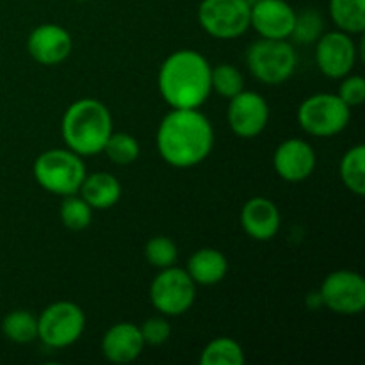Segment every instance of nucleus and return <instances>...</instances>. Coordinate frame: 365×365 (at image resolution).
<instances>
[{"label": "nucleus", "instance_id": "obj_19", "mask_svg": "<svg viewBox=\"0 0 365 365\" xmlns=\"http://www.w3.org/2000/svg\"><path fill=\"white\" fill-rule=\"evenodd\" d=\"M78 195L89 203L93 210H107L120 202L121 184L113 173L96 171V173L86 175Z\"/></svg>", "mask_w": 365, "mask_h": 365}, {"label": "nucleus", "instance_id": "obj_7", "mask_svg": "<svg viewBox=\"0 0 365 365\" xmlns=\"http://www.w3.org/2000/svg\"><path fill=\"white\" fill-rule=\"evenodd\" d=\"M150 302L160 316L178 317L195 305L196 284L187 271L177 266L159 269L150 284Z\"/></svg>", "mask_w": 365, "mask_h": 365}, {"label": "nucleus", "instance_id": "obj_9", "mask_svg": "<svg viewBox=\"0 0 365 365\" xmlns=\"http://www.w3.org/2000/svg\"><path fill=\"white\" fill-rule=\"evenodd\" d=\"M250 0H202L198 7L200 27L216 39H235L250 29Z\"/></svg>", "mask_w": 365, "mask_h": 365}, {"label": "nucleus", "instance_id": "obj_6", "mask_svg": "<svg viewBox=\"0 0 365 365\" xmlns=\"http://www.w3.org/2000/svg\"><path fill=\"white\" fill-rule=\"evenodd\" d=\"M351 121V107L346 106L337 93H316L298 107V123L312 138H334Z\"/></svg>", "mask_w": 365, "mask_h": 365}, {"label": "nucleus", "instance_id": "obj_24", "mask_svg": "<svg viewBox=\"0 0 365 365\" xmlns=\"http://www.w3.org/2000/svg\"><path fill=\"white\" fill-rule=\"evenodd\" d=\"M61 223L68 228V230L81 232L91 225L93 221V209L89 203L82 198L81 195H70L64 196L63 203L59 209Z\"/></svg>", "mask_w": 365, "mask_h": 365}, {"label": "nucleus", "instance_id": "obj_30", "mask_svg": "<svg viewBox=\"0 0 365 365\" xmlns=\"http://www.w3.org/2000/svg\"><path fill=\"white\" fill-rule=\"evenodd\" d=\"M145 346H163L171 337V324L166 317H150L139 327Z\"/></svg>", "mask_w": 365, "mask_h": 365}, {"label": "nucleus", "instance_id": "obj_10", "mask_svg": "<svg viewBox=\"0 0 365 365\" xmlns=\"http://www.w3.org/2000/svg\"><path fill=\"white\" fill-rule=\"evenodd\" d=\"M317 294L321 305L339 316H359L365 310V280L356 271H334L324 278Z\"/></svg>", "mask_w": 365, "mask_h": 365}, {"label": "nucleus", "instance_id": "obj_31", "mask_svg": "<svg viewBox=\"0 0 365 365\" xmlns=\"http://www.w3.org/2000/svg\"><path fill=\"white\" fill-rule=\"evenodd\" d=\"M75 2H88V0H75Z\"/></svg>", "mask_w": 365, "mask_h": 365}, {"label": "nucleus", "instance_id": "obj_13", "mask_svg": "<svg viewBox=\"0 0 365 365\" xmlns=\"http://www.w3.org/2000/svg\"><path fill=\"white\" fill-rule=\"evenodd\" d=\"M317 166V155L309 141L299 138L285 139L273 153V168L282 180L289 184H299L314 173Z\"/></svg>", "mask_w": 365, "mask_h": 365}, {"label": "nucleus", "instance_id": "obj_4", "mask_svg": "<svg viewBox=\"0 0 365 365\" xmlns=\"http://www.w3.org/2000/svg\"><path fill=\"white\" fill-rule=\"evenodd\" d=\"M32 175L39 187L64 198L77 195L88 173L81 155L70 148H52L36 157Z\"/></svg>", "mask_w": 365, "mask_h": 365}, {"label": "nucleus", "instance_id": "obj_23", "mask_svg": "<svg viewBox=\"0 0 365 365\" xmlns=\"http://www.w3.org/2000/svg\"><path fill=\"white\" fill-rule=\"evenodd\" d=\"M2 334L14 344H31L38 339V317L27 310H13L2 319Z\"/></svg>", "mask_w": 365, "mask_h": 365}, {"label": "nucleus", "instance_id": "obj_5", "mask_svg": "<svg viewBox=\"0 0 365 365\" xmlns=\"http://www.w3.org/2000/svg\"><path fill=\"white\" fill-rule=\"evenodd\" d=\"M298 52L289 39L260 38L246 50V66L250 73L266 86H280L294 75Z\"/></svg>", "mask_w": 365, "mask_h": 365}, {"label": "nucleus", "instance_id": "obj_1", "mask_svg": "<svg viewBox=\"0 0 365 365\" xmlns=\"http://www.w3.org/2000/svg\"><path fill=\"white\" fill-rule=\"evenodd\" d=\"M157 152L171 168L202 164L214 148V127L200 109H171L157 128Z\"/></svg>", "mask_w": 365, "mask_h": 365}, {"label": "nucleus", "instance_id": "obj_28", "mask_svg": "<svg viewBox=\"0 0 365 365\" xmlns=\"http://www.w3.org/2000/svg\"><path fill=\"white\" fill-rule=\"evenodd\" d=\"M324 31V20L319 11L305 9L303 13H296L294 29L291 38L302 45H310L321 38Z\"/></svg>", "mask_w": 365, "mask_h": 365}, {"label": "nucleus", "instance_id": "obj_8", "mask_svg": "<svg viewBox=\"0 0 365 365\" xmlns=\"http://www.w3.org/2000/svg\"><path fill=\"white\" fill-rule=\"evenodd\" d=\"M86 330V314L77 303H50L38 317V339L50 349L73 346Z\"/></svg>", "mask_w": 365, "mask_h": 365}, {"label": "nucleus", "instance_id": "obj_15", "mask_svg": "<svg viewBox=\"0 0 365 365\" xmlns=\"http://www.w3.org/2000/svg\"><path fill=\"white\" fill-rule=\"evenodd\" d=\"M296 21V11L285 0H255L252 4L250 27L266 39H289Z\"/></svg>", "mask_w": 365, "mask_h": 365}, {"label": "nucleus", "instance_id": "obj_29", "mask_svg": "<svg viewBox=\"0 0 365 365\" xmlns=\"http://www.w3.org/2000/svg\"><path fill=\"white\" fill-rule=\"evenodd\" d=\"M337 95L348 107L362 106L365 102V81L362 75L348 73L342 77Z\"/></svg>", "mask_w": 365, "mask_h": 365}, {"label": "nucleus", "instance_id": "obj_3", "mask_svg": "<svg viewBox=\"0 0 365 365\" xmlns=\"http://www.w3.org/2000/svg\"><path fill=\"white\" fill-rule=\"evenodd\" d=\"M113 132V114L109 107L95 98H81L73 102L64 110L61 120L64 145L81 157L102 153Z\"/></svg>", "mask_w": 365, "mask_h": 365}, {"label": "nucleus", "instance_id": "obj_21", "mask_svg": "<svg viewBox=\"0 0 365 365\" xmlns=\"http://www.w3.org/2000/svg\"><path fill=\"white\" fill-rule=\"evenodd\" d=\"M342 184L353 195H365V146L355 145L342 155L339 166Z\"/></svg>", "mask_w": 365, "mask_h": 365}, {"label": "nucleus", "instance_id": "obj_25", "mask_svg": "<svg viewBox=\"0 0 365 365\" xmlns=\"http://www.w3.org/2000/svg\"><path fill=\"white\" fill-rule=\"evenodd\" d=\"M210 89L223 98L230 100L245 89V77L234 64H216L210 68Z\"/></svg>", "mask_w": 365, "mask_h": 365}, {"label": "nucleus", "instance_id": "obj_16", "mask_svg": "<svg viewBox=\"0 0 365 365\" xmlns=\"http://www.w3.org/2000/svg\"><path fill=\"white\" fill-rule=\"evenodd\" d=\"M241 227L253 241L266 242L274 239L282 227V216L277 203L264 196L250 198L241 209Z\"/></svg>", "mask_w": 365, "mask_h": 365}, {"label": "nucleus", "instance_id": "obj_17", "mask_svg": "<svg viewBox=\"0 0 365 365\" xmlns=\"http://www.w3.org/2000/svg\"><path fill=\"white\" fill-rule=\"evenodd\" d=\"M103 359L113 364H130L141 356L145 349V341H143L141 330L138 324L116 323L103 334L102 342H100Z\"/></svg>", "mask_w": 365, "mask_h": 365}, {"label": "nucleus", "instance_id": "obj_2", "mask_svg": "<svg viewBox=\"0 0 365 365\" xmlns=\"http://www.w3.org/2000/svg\"><path fill=\"white\" fill-rule=\"evenodd\" d=\"M210 64L191 48L175 50L163 61L157 75L160 96L171 109H200L209 100Z\"/></svg>", "mask_w": 365, "mask_h": 365}, {"label": "nucleus", "instance_id": "obj_14", "mask_svg": "<svg viewBox=\"0 0 365 365\" xmlns=\"http://www.w3.org/2000/svg\"><path fill=\"white\" fill-rule=\"evenodd\" d=\"M73 50V39L64 27L57 24H43L32 29L27 38V52L43 66L64 63Z\"/></svg>", "mask_w": 365, "mask_h": 365}, {"label": "nucleus", "instance_id": "obj_18", "mask_svg": "<svg viewBox=\"0 0 365 365\" xmlns=\"http://www.w3.org/2000/svg\"><path fill=\"white\" fill-rule=\"evenodd\" d=\"M185 271L196 285L210 287L225 280L228 273V260L220 250L200 248L189 257Z\"/></svg>", "mask_w": 365, "mask_h": 365}, {"label": "nucleus", "instance_id": "obj_12", "mask_svg": "<svg viewBox=\"0 0 365 365\" xmlns=\"http://www.w3.org/2000/svg\"><path fill=\"white\" fill-rule=\"evenodd\" d=\"M228 102V127L237 138L252 139L266 130L269 123V103L260 93L242 89Z\"/></svg>", "mask_w": 365, "mask_h": 365}, {"label": "nucleus", "instance_id": "obj_11", "mask_svg": "<svg viewBox=\"0 0 365 365\" xmlns=\"http://www.w3.org/2000/svg\"><path fill=\"white\" fill-rule=\"evenodd\" d=\"M359 59V48L351 34L342 31L323 32L316 41V64L321 73L334 81H341L351 73Z\"/></svg>", "mask_w": 365, "mask_h": 365}, {"label": "nucleus", "instance_id": "obj_27", "mask_svg": "<svg viewBox=\"0 0 365 365\" xmlns=\"http://www.w3.org/2000/svg\"><path fill=\"white\" fill-rule=\"evenodd\" d=\"M145 259L155 269H166L177 264L178 248L173 239L166 235H155L145 246Z\"/></svg>", "mask_w": 365, "mask_h": 365}, {"label": "nucleus", "instance_id": "obj_20", "mask_svg": "<svg viewBox=\"0 0 365 365\" xmlns=\"http://www.w3.org/2000/svg\"><path fill=\"white\" fill-rule=\"evenodd\" d=\"M328 11L339 31L351 36L365 31V0H330Z\"/></svg>", "mask_w": 365, "mask_h": 365}, {"label": "nucleus", "instance_id": "obj_26", "mask_svg": "<svg viewBox=\"0 0 365 365\" xmlns=\"http://www.w3.org/2000/svg\"><path fill=\"white\" fill-rule=\"evenodd\" d=\"M139 152L141 148L134 135L127 134V132H113L107 139L102 153H106L107 159L118 166H128L138 160Z\"/></svg>", "mask_w": 365, "mask_h": 365}, {"label": "nucleus", "instance_id": "obj_22", "mask_svg": "<svg viewBox=\"0 0 365 365\" xmlns=\"http://www.w3.org/2000/svg\"><path fill=\"white\" fill-rule=\"evenodd\" d=\"M245 349L230 337L214 339L200 355V365H245Z\"/></svg>", "mask_w": 365, "mask_h": 365}]
</instances>
